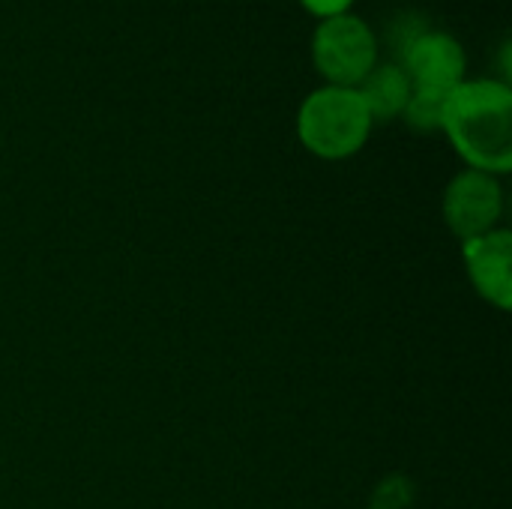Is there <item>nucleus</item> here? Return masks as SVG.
<instances>
[{
    "mask_svg": "<svg viewBox=\"0 0 512 509\" xmlns=\"http://www.w3.org/2000/svg\"><path fill=\"white\" fill-rule=\"evenodd\" d=\"M441 132L465 168L504 177L512 171V90L498 78H465L447 99Z\"/></svg>",
    "mask_w": 512,
    "mask_h": 509,
    "instance_id": "f257e3e1",
    "label": "nucleus"
},
{
    "mask_svg": "<svg viewBox=\"0 0 512 509\" xmlns=\"http://www.w3.org/2000/svg\"><path fill=\"white\" fill-rule=\"evenodd\" d=\"M372 126L375 123L357 87L324 84L312 90L297 111L300 144L324 162H342L357 156L366 147Z\"/></svg>",
    "mask_w": 512,
    "mask_h": 509,
    "instance_id": "f03ea898",
    "label": "nucleus"
},
{
    "mask_svg": "<svg viewBox=\"0 0 512 509\" xmlns=\"http://www.w3.org/2000/svg\"><path fill=\"white\" fill-rule=\"evenodd\" d=\"M312 63L333 87H357L378 66V39L360 15L318 21L312 33Z\"/></svg>",
    "mask_w": 512,
    "mask_h": 509,
    "instance_id": "7ed1b4c3",
    "label": "nucleus"
},
{
    "mask_svg": "<svg viewBox=\"0 0 512 509\" xmlns=\"http://www.w3.org/2000/svg\"><path fill=\"white\" fill-rule=\"evenodd\" d=\"M441 216L462 243L501 228L504 222L501 177L462 168L459 174H453V180L447 183L441 195Z\"/></svg>",
    "mask_w": 512,
    "mask_h": 509,
    "instance_id": "20e7f679",
    "label": "nucleus"
},
{
    "mask_svg": "<svg viewBox=\"0 0 512 509\" xmlns=\"http://www.w3.org/2000/svg\"><path fill=\"white\" fill-rule=\"evenodd\" d=\"M414 87V93L450 96L465 81V48L456 36L444 30H423L408 39L399 63Z\"/></svg>",
    "mask_w": 512,
    "mask_h": 509,
    "instance_id": "39448f33",
    "label": "nucleus"
},
{
    "mask_svg": "<svg viewBox=\"0 0 512 509\" xmlns=\"http://www.w3.org/2000/svg\"><path fill=\"white\" fill-rule=\"evenodd\" d=\"M462 264L471 288L480 300L495 306L498 312H510L512 306V231L495 228L489 234L471 237L462 243Z\"/></svg>",
    "mask_w": 512,
    "mask_h": 509,
    "instance_id": "423d86ee",
    "label": "nucleus"
},
{
    "mask_svg": "<svg viewBox=\"0 0 512 509\" xmlns=\"http://www.w3.org/2000/svg\"><path fill=\"white\" fill-rule=\"evenodd\" d=\"M360 99L366 102V111L372 123H387L393 117H402L414 87L399 63H378L360 84H357Z\"/></svg>",
    "mask_w": 512,
    "mask_h": 509,
    "instance_id": "0eeeda50",
    "label": "nucleus"
},
{
    "mask_svg": "<svg viewBox=\"0 0 512 509\" xmlns=\"http://www.w3.org/2000/svg\"><path fill=\"white\" fill-rule=\"evenodd\" d=\"M444 99L447 96H429V93H411L402 120L417 132H441L444 117Z\"/></svg>",
    "mask_w": 512,
    "mask_h": 509,
    "instance_id": "6e6552de",
    "label": "nucleus"
},
{
    "mask_svg": "<svg viewBox=\"0 0 512 509\" xmlns=\"http://www.w3.org/2000/svg\"><path fill=\"white\" fill-rule=\"evenodd\" d=\"M300 3H303V9L312 12L318 21L345 15V12H351V6H354V0H300Z\"/></svg>",
    "mask_w": 512,
    "mask_h": 509,
    "instance_id": "1a4fd4ad",
    "label": "nucleus"
}]
</instances>
